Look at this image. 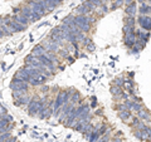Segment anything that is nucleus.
<instances>
[{"label": "nucleus", "instance_id": "36", "mask_svg": "<svg viewBox=\"0 0 151 142\" xmlns=\"http://www.w3.org/2000/svg\"><path fill=\"white\" fill-rule=\"evenodd\" d=\"M140 121L141 120H140L137 116H134V118H132V121H131V123H130V127H131V128H135V127L140 123Z\"/></svg>", "mask_w": 151, "mask_h": 142}, {"label": "nucleus", "instance_id": "20", "mask_svg": "<svg viewBox=\"0 0 151 142\" xmlns=\"http://www.w3.org/2000/svg\"><path fill=\"white\" fill-rule=\"evenodd\" d=\"M139 14H140V15H151L150 4L147 1L141 3L140 5H139Z\"/></svg>", "mask_w": 151, "mask_h": 142}, {"label": "nucleus", "instance_id": "25", "mask_svg": "<svg viewBox=\"0 0 151 142\" xmlns=\"http://www.w3.org/2000/svg\"><path fill=\"white\" fill-rule=\"evenodd\" d=\"M110 92H111V94L113 97H116V96H120V94H122L125 91L122 89V87H119V86H111V88H110Z\"/></svg>", "mask_w": 151, "mask_h": 142}, {"label": "nucleus", "instance_id": "29", "mask_svg": "<svg viewBox=\"0 0 151 142\" xmlns=\"http://www.w3.org/2000/svg\"><path fill=\"white\" fill-rule=\"evenodd\" d=\"M124 5H125V0H115V1H112L110 9L111 10H116V9H119Z\"/></svg>", "mask_w": 151, "mask_h": 142}, {"label": "nucleus", "instance_id": "18", "mask_svg": "<svg viewBox=\"0 0 151 142\" xmlns=\"http://www.w3.org/2000/svg\"><path fill=\"white\" fill-rule=\"evenodd\" d=\"M12 19L18 22V23H20V24H23V25H25V27H28V24H29V19L23 15L22 13L20 14H12Z\"/></svg>", "mask_w": 151, "mask_h": 142}, {"label": "nucleus", "instance_id": "23", "mask_svg": "<svg viewBox=\"0 0 151 142\" xmlns=\"http://www.w3.org/2000/svg\"><path fill=\"white\" fill-rule=\"evenodd\" d=\"M125 82H126V78L124 75H120V77H116L115 79L112 80V84L113 86H119V87H125Z\"/></svg>", "mask_w": 151, "mask_h": 142}, {"label": "nucleus", "instance_id": "30", "mask_svg": "<svg viewBox=\"0 0 151 142\" xmlns=\"http://www.w3.org/2000/svg\"><path fill=\"white\" fill-rule=\"evenodd\" d=\"M93 128H94V125H93V122L91 121V122H89V123L86 126V127H84V128L82 130V132H81V133H83V135H86V136H88L89 133H91V132L93 131Z\"/></svg>", "mask_w": 151, "mask_h": 142}, {"label": "nucleus", "instance_id": "14", "mask_svg": "<svg viewBox=\"0 0 151 142\" xmlns=\"http://www.w3.org/2000/svg\"><path fill=\"white\" fill-rule=\"evenodd\" d=\"M136 11H139V8H137V5H136V1L126 5L125 14L127 16H136Z\"/></svg>", "mask_w": 151, "mask_h": 142}, {"label": "nucleus", "instance_id": "16", "mask_svg": "<svg viewBox=\"0 0 151 142\" xmlns=\"http://www.w3.org/2000/svg\"><path fill=\"white\" fill-rule=\"evenodd\" d=\"M137 117L145 122H151V112L149 110H146L145 107L137 112Z\"/></svg>", "mask_w": 151, "mask_h": 142}, {"label": "nucleus", "instance_id": "46", "mask_svg": "<svg viewBox=\"0 0 151 142\" xmlns=\"http://www.w3.org/2000/svg\"><path fill=\"white\" fill-rule=\"evenodd\" d=\"M150 123H151V122H150Z\"/></svg>", "mask_w": 151, "mask_h": 142}, {"label": "nucleus", "instance_id": "21", "mask_svg": "<svg viewBox=\"0 0 151 142\" xmlns=\"http://www.w3.org/2000/svg\"><path fill=\"white\" fill-rule=\"evenodd\" d=\"M108 11H111V9L108 8V6L106 5V3H105V4H102V5H101L100 8H97V9H96V11H94V14H97V16L102 18V16H105Z\"/></svg>", "mask_w": 151, "mask_h": 142}, {"label": "nucleus", "instance_id": "5", "mask_svg": "<svg viewBox=\"0 0 151 142\" xmlns=\"http://www.w3.org/2000/svg\"><path fill=\"white\" fill-rule=\"evenodd\" d=\"M30 87L32 86L29 82H25V80H22L19 78H13V80L10 82L12 91H29Z\"/></svg>", "mask_w": 151, "mask_h": 142}, {"label": "nucleus", "instance_id": "12", "mask_svg": "<svg viewBox=\"0 0 151 142\" xmlns=\"http://www.w3.org/2000/svg\"><path fill=\"white\" fill-rule=\"evenodd\" d=\"M32 98H33V96H30L29 92H28V93L24 94V96H23L22 98L14 99V105H15L17 107H25V108H27V106L29 105V102L32 101Z\"/></svg>", "mask_w": 151, "mask_h": 142}, {"label": "nucleus", "instance_id": "35", "mask_svg": "<svg viewBox=\"0 0 151 142\" xmlns=\"http://www.w3.org/2000/svg\"><path fill=\"white\" fill-rule=\"evenodd\" d=\"M124 35L125 34H130V33H135L136 29H135V27H130V25H124Z\"/></svg>", "mask_w": 151, "mask_h": 142}, {"label": "nucleus", "instance_id": "15", "mask_svg": "<svg viewBox=\"0 0 151 142\" xmlns=\"http://www.w3.org/2000/svg\"><path fill=\"white\" fill-rule=\"evenodd\" d=\"M14 78H19V79H22V80H25V82H30L33 77H30V75L25 72L24 68H20L19 70H17V73H15V75H14Z\"/></svg>", "mask_w": 151, "mask_h": 142}, {"label": "nucleus", "instance_id": "4", "mask_svg": "<svg viewBox=\"0 0 151 142\" xmlns=\"http://www.w3.org/2000/svg\"><path fill=\"white\" fill-rule=\"evenodd\" d=\"M92 120H93V116H92L91 111L88 110V111H86V112H84L83 115L77 120V122L74 123V127H73V128H74L76 131H78V132H82V130H83L84 127H86Z\"/></svg>", "mask_w": 151, "mask_h": 142}, {"label": "nucleus", "instance_id": "42", "mask_svg": "<svg viewBox=\"0 0 151 142\" xmlns=\"http://www.w3.org/2000/svg\"><path fill=\"white\" fill-rule=\"evenodd\" d=\"M135 0H125V5H129V4H131V3H134Z\"/></svg>", "mask_w": 151, "mask_h": 142}, {"label": "nucleus", "instance_id": "27", "mask_svg": "<svg viewBox=\"0 0 151 142\" xmlns=\"http://www.w3.org/2000/svg\"><path fill=\"white\" fill-rule=\"evenodd\" d=\"M0 34H1V38H4V37L12 35L13 32L10 30V28H9L8 25H1V28H0Z\"/></svg>", "mask_w": 151, "mask_h": 142}, {"label": "nucleus", "instance_id": "7", "mask_svg": "<svg viewBox=\"0 0 151 142\" xmlns=\"http://www.w3.org/2000/svg\"><path fill=\"white\" fill-rule=\"evenodd\" d=\"M40 44L47 49V52H53V53H58L59 49H60V47L57 44V43H54V42L49 37L42 40V43H40Z\"/></svg>", "mask_w": 151, "mask_h": 142}, {"label": "nucleus", "instance_id": "38", "mask_svg": "<svg viewBox=\"0 0 151 142\" xmlns=\"http://www.w3.org/2000/svg\"><path fill=\"white\" fill-rule=\"evenodd\" d=\"M86 49H87L88 52H93L94 49H96V45L93 44V42H92V40L89 42V43H88V44L86 45Z\"/></svg>", "mask_w": 151, "mask_h": 142}, {"label": "nucleus", "instance_id": "32", "mask_svg": "<svg viewBox=\"0 0 151 142\" xmlns=\"http://www.w3.org/2000/svg\"><path fill=\"white\" fill-rule=\"evenodd\" d=\"M29 91H12V96L14 99H19V98H22L24 94H27Z\"/></svg>", "mask_w": 151, "mask_h": 142}, {"label": "nucleus", "instance_id": "9", "mask_svg": "<svg viewBox=\"0 0 151 142\" xmlns=\"http://www.w3.org/2000/svg\"><path fill=\"white\" fill-rule=\"evenodd\" d=\"M137 23L141 29L144 30H147L150 32L151 30V15H140L137 16Z\"/></svg>", "mask_w": 151, "mask_h": 142}, {"label": "nucleus", "instance_id": "1", "mask_svg": "<svg viewBox=\"0 0 151 142\" xmlns=\"http://www.w3.org/2000/svg\"><path fill=\"white\" fill-rule=\"evenodd\" d=\"M88 110H89V106L87 105V103L82 102V103H79V105H77L72 111H70V113H69L68 117H67V120L64 121V126L73 128L74 123L77 122V120H78V118L81 117L86 111H88Z\"/></svg>", "mask_w": 151, "mask_h": 142}, {"label": "nucleus", "instance_id": "2", "mask_svg": "<svg viewBox=\"0 0 151 142\" xmlns=\"http://www.w3.org/2000/svg\"><path fill=\"white\" fill-rule=\"evenodd\" d=\"M96 14L91 13L88 15H74V22L77 27L81 29L83 33H89L92 29V25L96 23Z\"/></svg>", "mask_w": 151, "mask_h": 142}, {"label": "nucleus", "instance_id": "40", "mask_svg": "<svg viewBox=\"0 0 151 142\" xmlns=\"http://www.w3.org/2000/svg\"><path fill=\"white\" fill-rule=\"evenodd\" d=\"M110 142H125V141H122V140L120 138V137H116V136H115L113 138H111V140H110Z\"/></svg>", "mask_w": 151, "mask_h": 142}, {"label": "nucleus", "instance_id": "45", "mask_svg": "<svg viewBox=\"0 0 151 142\" xmlns=\"http://www.w3.org/2000/svg\"><path fill=\"white\" fill-rule=\"evenodd\" d=\"M149 4H150V3H149ZM150 10H151V4H150Z\"/></svg>", "mask_w": 151, "mask_h": 142}, {"label": "nucleus", "instance_id": "26", "mask_svg": "<svg viewBox=\"0 0 151 142\" xmlns=\"http://www.w3.org/2000/svg\"><path fill=\"white\" fill-rule=\"evenodd\" d=\"M57 54L59 55L60 59H64V60H65V59H68L69 57H70V52H69L67 48H60L59 52H58Z\"/></svg>", "mask_w": 151, "mask_h": 142}, {"label": "nucleus", "instance_id": "37", "mask_svg": "<svg viewBox=\"0 0 151 142\" xmlns=\"http://www.w3.org/2000/svg\"><path fill=\"white\" fill-rule=\"evenodd\" d=\"M12 137L10 132H4V133H1V138H0V142H5L6 140H9Z\"/></svg>", "mask_w": 151, "mask_h": 142}, {"label": "nucleus", "instance_id": "22", "mask_svg": "<svg viewBox=\"0 0 151 142\" xmlns=\"http://www.w3.org/2000/svg\"><path fill=\"white\" fill-rule=\"evenodd\" d=\"M47 53V49L44 48L42 44H38V45H35L34 48H33V50H32V54L33 55H35V57H40V55H44Z\"/></svg>", "mask_w": 151, "mask_h": 142}, {"label": "nucleus", "instance_id": "34", "mask_svg": "<svg viewBox=\"0 0 151 142\" xmlns=\"http://www.w3.org/2000/svg\"><path fill=\"white\" fill-rule=\"evenodd\" d=\"M134 87H135L134 80L126 78V82H125V88H126V91H131V89H135Z\"/></svg>", "mask_w": 151, "mask_h": 142}, {"label": "nucleus", "instance_id": "19", "mask_svg": "<svg viewBox=\"0 0 151 142\" xmlns=\"http://www.w3.org/2000/svg\"><path fill=\"white\" fill-rule=\"evenodd\" d=\"M136 37H137V39L140 40H144L147 43V40L150 39V32L147 30H144V29H136Z\"/></svg>", "mask_w": 151, "mask_h": 142}, {"label": "nucleus", "instance_id": "33", "mask_svg": "<svg viewBox=\"0 0 151 142\" xmlns=\"http://www.w3.org/2000/svg\"><path fill=\"white\" fill-rule=\"evenodd\" d=\"M113 108L117 111V112H122V111H130L129 108H127V106L125 105V102H120L117 103L116 106H113Z\"/></svg>", "mask_w": 151, "mask_h": 142}, {"label": "nucleus", "instance_id": "41", "mask_svg": "<svg viewBox=\"0 0 151 142\" xmlns=\"http://www.w3.org/2000/svg\"><path fill=\"white\" fill-rule=\"evenodd\" d=\"M5 115H6V108L1 106V116H5Z\"/></svg>", "mask_w": 151, "mask_h": 142}, {"label": "nucleus", "instance_id": "44", "mask_svg": "<svg viewBox=\"0 0 151 142\" xmlns=\"http://www.w3.org/2000/svg\"><path fill=\"white\" fill-rule=\"evenodd\" d=\"M137 1L141 4V3H145V1H147V0H137Z\"/></svg>", "mask_w": 151, "mask_h": 142}, {"label": "nucleus", "instance_id": "11", "mask_svg": "<svg viewBox=\"0 0 151 142\" xmlns=\"http://www.w3.org/2000/svg\"><path fill=\"white\" fill-rule=\"evenodd\" d=\"M93 13L91 9H89V6L87 5V3L86 1H83L81 5H78L77 8L74 9V15H88V14H91Z\"/></svg>", "mask_w": 151, "mask_h": 142}, {"label": "nucleus", "instance_id": "31", "mask_svg": "<svg viewBox=\"0 0 151 142\" xmlns=\"http://www.w3.org/2000/svg\"><path fill=\"white\" fill-rule=\"evenodd\" d=\"M136 18L135 16H125V25H130V27H135L136 25Z\"/></svg>", "mask_w": 151, "mask_h": 142}, {"label": "nucleus", "instance_id": "8", "mask_svg": "<svg viewBox=\"0 0 151 142\" xmlns=\"http://www.w3.org/2000/svg\"><path fill=\"white\" fill-rule=\"evenodd\" d=\"M22 14H23L24 16H27L28 19H29V22H33V23H35V22H38V20H40V18H42L39 14L34 13V11H33L28 5H25V6H23V8H22Z\"/></svg>", "mask_w": 151, "mask_h": 142}, {"label": "nucleus", "instance_id": "24", "mask_svg": "<svg viewBox=\"0 0 151 142\" xmlns=\"http://www.w3.org/2000/svg\"><path fill=\"white\" fill-rule=\"evenodd\" d=\"M144 108V105L141 102H136V101H132L131 103V107H130V111L131 112H136L137 113L140 110H142Z\"/></svg>", "mask_w": 151, "mask_h": 142}, {"label": "nucleus", "instance_id": "3", "mask_svg": "<svg viewBox=\"0 0 151 142\" xmlns=\"http://www.w3.org/2000/svg\"><path fill=\"white\" fill-rule=\"evenodd\" d=\"M47 102H48V101H47ZM44 103H45V102H44L39 96H33L32 101L29 102V105L27 106V112H28V115L32 116V117L38 116V113H39L40 108L43 107Z\"/></svg>", "mask_w": 151, "mask_h": 142}, {"label": "nucleus", "instance_id": "43", "mask_svg": "<svg viewBox=\"0 0 151 142\" xmlns=\"http://www.w3.org/2000/svg\"><path fill=\"white\" fill-rule=\"evenodd\" d=\"M5 142H17V140L14 138V137H10V138H9V140H6Z\"/></svg>", "mask_w": 151, "mask_h": 142}, {"label": "nucleus", "instance_id": "10", "mask_svg": "<svg viewBox=\"0 0 151 142\" xmlns=\"http://www.w3.org/2000/svg\"><path fill=\"white\" fill-rule=\"evenodd\" d=\"M136 42H137V37H136V32L135 33H130V34H125L124 35V44L127 48H132L135 47Z\"/></svg>", "mask_w": 151, "mask_h": 142}, {"label": "nucleus", "instance_id": "17", "mask_svg": "<svg viewBox=\"0 0 151 142\" xmlns=\"http://www.w3.org/2000/svg\"><path fill=\"white\" fill-rule=\"evenodd\" d=\"M9 28H10V30H12L13 33L23 32V30H25V29H27V27H25V25H23V24H20V23H18V22H15V20H13V19H12L10 24H9Z\"/></svg>", "mask_w": 151, "mask_h": 142}, {"label": "nucleus", "instance_id": "6", "mask_svg": "<svg viewBox=\"0 0 151 142\" xmlns=\"http://www.w3.org/2000/svg\"><path fill=\"white\" fill-rule=\"evenodd\" d=\"M28 6H29L34 13L39 14L40 16H44L45 14L48 13V11H47V8L44 6L43 3H38V1H32V0H28Z\"/></svg>", "mask_w": 151, "mask_h": 142}, {"label": "nucleus", "instance_id": "39", "mask_svg": "<svg viewBox=\"0 0 151 142\" xmlns=\"http://www.w3.org/2000/svg\"><path fill=\"white\" fill-rule=\"evenodd\" d=\"M140 50H141V49H140V48H137V47L135 45V47H132V48H131V53H132V54H137Z\"/></svg>", "mask_w": 151, "mask_h": 142}, {"label": "nucleus", "instance_id": "13", "mask_svg": "<svg viewBox=\"0 0 151 142\" xmlns=\"http://www.w3.org/2000/svg\"><path fill=\"white\" fill-rule=\"evenodd\" d=\"M117 115H119V118L124 122V123H127L130 125L132 118H134V115H132L131 111H122V112H117Z\"/></svg>", "mask_w": 151, "mask_h": 142}, {"label": "nucleus", "instance_id": "28", "mask_svg": "<svg viewBox=\"0 0 151 142\" xmlns=\"http://www.w3.org/2000/svg\"><path fill=\"white\" fill-rule=\"evenodd\" d=\"M111 133H112V131L108 128V131L106 132V133L103 135V136H101L96 142H110V140L112 138V137H111Z\"/></svg>", "mask_w": 151, "mask_h": 142}]
</instances>
